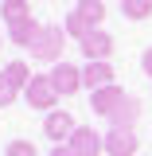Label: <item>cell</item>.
<instances>
[{
    "label": "cell",
    "instance_id": "cell-3",
    "mask_svg": "<svg viewBox=\"0 0 152 156\" xmlns=\"http://www.w3.org/2000/svg\"><path fill=\"white\" fill-rule=\"evenodd\" d=\"M66 148L74 156H97V152H105V136H97V129H90V125H78L74 136L66 140Z\"/></svg>",
    "mask_w": 152,
    "mask_h": 156
},
{
    "label": "cell",
    "instance_id": "cell-18",
    "mask_svg": "<svg viewBox=\"0 0 152 156\" xmlns=\"http://www.w3.org/2000/svg\"><path fill=\"white\" fill-rule=\"evenodd\" d=\"M16 94H19V90L8 82V78H4V70H0V109H8V105L16 101Z\"/></svg>",
    "mask_w": 152,
    "mask_h": 156
},
{
    "label": "cell",
    "instance_id": "cell-6",
    "mask_svg": "<svg viewBox=\"0 0 152 156\" xmlns=\"http://www.w3.org/2000/svg\"><path fill=\"white\" fill-rule=\"evenodd\" d=\"M125 90H121V86H101V90H94V94H90V109H94L97 117H113L117 113V105H121V101H125Z\"/></svg>",
    "mask_w": 152,
    "mask_h": 156
},
{
    "label": "cell",
    "instance_id": "cell-4",
    "mask_svg": "<svg viewBox=\"0 0 152 156\" xmlns=\"http://www.w3.org/2000/svg\"><path fill=\"white\" fill-rule=\"evenodd\" d=\"M51 82H55L58 98H74L82 90V70H78L74 62H55L51 66Z\"/></svg>",
    "mask_w": 152,
    "mask_h": 156
},
{
    "label": "cell",
    "instance_id": "cell-15",
    "mask_svg": "<svg viewBox=\"0 0 152 156\" xmlns=\"http://www.w3.org/2000/svg\"><path fill=\"white\" fill-rule=\"evenodd\" d=\"M125 20H148L152 16V0H121Z\"/></svg>",
    "mask_w": 152,
    "mask_h": 156
},
{
    "label": "cell",
    "instance_id": "cell-20",
    "mask_svg": "<svg viewBox=\"0 0 152 156\" xmlns=\"http://www.w3.org/2000/svg\"><path fill=\"white\" fill-rule=\"evenodd\" d=\"M47 156H74V152H70L66 144H55V148H51V152H47Z\"/></svg>",
    "mask_w": 152,
    "mask_h": 156
},
{
    "label": "cell",
    "instance_id": "cell-11",
    "mask_svg": "<svg viewBox=\"0 0 152 156\" xmlns=\"http://www.w3.org/2000/svg\"><path fill=\"white\" fill-rule=\"evenodd\" d=\"M39 27H43V23H35V16H31V20H23V23H16V27H8V39H12L16 47H27V51H31Z\"/></svg>",
    "mask_w": 152,
    "mask_h": 156
},
{
    "label": "cell",
    "instance_id": "cell-21",
    "mask_svg": "<svg viewBox=\"0 0 152 156\" xmlns=\"http://www.w3.org/2000/svg\"><path fill=\"white\" fill-rule=\"evenodd\" d=\"M0 47H4V35H0Z\"/></svg>",
    "mask_w": 152,
    "mask_h": 156
},
{
    "label": "cell",
    "instance_id": "cell-16",
    "mask_svg": "<svg viewBox=\"0 0 152 156\" xmlns=\"http://www.w3.org/2000/svg\"><path fill=\"white\" fill-rule=\"evenodd\" d=\"M62 31H66V35H74L78 43H82V39L90 35V31H94V27H90V23H86V20L78 16V12H70V16H66V23H62Z\"/></svg>",
    "mask_w": 152,
    "mask_h": 156
},
{
    "label": "cell",
    "instance_id": "cell-19",
    "mask_svg": "<svg viewBox=\"0 0 152 156\" xmlns=\"http://www.w3.org/2000/svg\"><path fill=\"white\" fill-rule=\"evenodd\" d=\"M140 66H144V74L152 78V47H148V51H144V55H140Z\"/></svg>",
    "mask_w": 152,
    "mask_h": 156
},
{
    "label": "cell",
    "instance_id": "cell-14",
    "mask_svg": "<svg viewBox=\"0 0 152 156\" xmlns=\"http://www.w3.org/2000/svg\"><path fill=\"white\" fill-rule=\"evenodd\" d=\"M74 12L86 20L90 27H101V20H105V0H78Z\"/></svg>",
    "mask_w": 152,
    "mask_h": 156
},
{
    "label": "cell",
    "instance_id": "cell-5",
    "mask_svg": "<svg viewBox=\"0 0 152 156\" xmlns=\"http://www.w3.org/2000/svg\"><path fill=\"white\" fill-rule=\"evenodd\" d=\"M74 129H78V125H74V117H70V109H51L47 121H43V133H47V140H55V144L70 140Z\"/></svg>",
    "mask_w": 152,
    "mask_h": 156
},
{
    "label": "cell",
    "instance_id": "cell-13",
    "mask_svg": "<svg viewBox=\"0 0 152 156\" xmlns=\"http://www.w3.org/2000/svg\"><path fill=\"white\" fill-rule=\"evenodd\" d=\"M4 78H8V82H12V86H16L19 94H23V90H27V82H31V66H27V62H23V58H12V62H8V66H4Z\"/></svg>",
    "mask_w": 152,
    "mask_h": 156
},
{
    "label": "cell",
    "instance_id": "cell-12",
    "mask_svg": "<svg viewBox=\"0 0 152 156\" xmlns=\"http://www.w3.org/2000/svg\"><path fill=\"white\" fill-rule=\"evenodd\" d=\"M0 16H4L8 27H16L23 20H31V4H27V0H4V4H0Z\"/></svg>",
    "mask_w": 152,
    "mask_h": 156
},
{
    "label": "cell",
    "instance_id": "cell-10",
    "mask_svg": "<svg viewBox=\"0 0 152 156\" xmlns=\"http://www.w3.org/2000/svg\"><path fill=\"white\" fill-rule=\"evenodd\" d=\"M136 117H140V101L129 94L121 105H117V113L109 117V125H113V129H133V125H136Z\"/></svg>",
    "mask_w": 152,
    "mask_h": 156
},
{
    "label": "cell",
    "instance_id": "cell-1",
    "mask_svg": "<svg viewBox=\"0 0 152 156\" xmlns=\"http://www.w3.org/2000/svg\"><path fill=\"white\" fill-rule=\"evenodd\" d=\"M62 47H66V31L51 23V27H39L35 43H31V55L39 62H62Z\"/></svg>",
    "mask_w": 152,
    "mask_h": 156
},
{
    "label": "cell",
    "instance_id": "cell-2",
    "mask_svg": "<svg viewBox=\"0 0 152 156\" xmlns=\"http://www.w3.org/2000/svg\"><path fill=\"white\" fill-rule=\"evenodd\" d=\"M23 101L31 105V109H55L58 105V90H55V82H51V74H35L31 82H27V90H23Z\"/></svg>",
    "mask_w": 152,
    "mask_h": 156
},
{
    "label": "cell",
    "instance_id": "cell-9",
    "mask_svg": "<svg viewBox=\"0 0 152 156\" xmlns=\"http://www.w3.org/2000/svg\"><path fill=\"white\" fill-rule=\"evenodd\" d=\"M113 66L109 62H86L82 66V86H90V94L94 90H101V86H113Z\"/></svg>",
    "mask_w": 152,
    "mask_h": 156
},
{
    "label": "cell",
    "instance_id": "cell-8",
    "mask_svg": "<svg viewBox=\"0 0 152 156\" xmlns=\"http://www.w3.org/2000/svg\"><path fill=\"white\" fill-rule=\"evenodd\" d=\"M136 133L133 129H109L105 133V156H136Z\"/></svg>",
    "mask_w": 152,
    "mask_h": 156
},
{
    "label": "cell",
    "instance_id": "cell-7",
    "mask_svg": "<svg viewBox=\"0 0 152 156\" xmlns=\"http://www.w3.org/2000/svg\"><path fill=\"white\" fill-rule=\"evenodd\" d=\"M82 55L90 58V62H109V55H113V35L101 31V27H94L90 35L82 39Z\"/></svg>",
    "mask_w": 152,
    "mask_h": 156
},
{
    "label": "cell",
    "instance_id": "cell-17",
    "mask_svg": "<svg viewBox=\"0 0 152 156\" xmlns=\"http://www.w3.org/2000/svg\"><path fill=\"white\" fill-rule=\"evenodd\" d=\"M4 156H39V152H35V140H8Z\"/></svg>",
    "mask_w": 152,
    "mask_h": 156
}]
</instances>
